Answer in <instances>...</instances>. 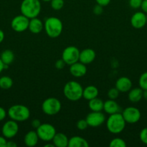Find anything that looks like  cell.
<instances>
[{
  "label": "cell",
  "mask_w": 147,
  "mask_h": 147,
  "mask_svg": "<svg viewBox=\"0 0 147 147\" xmlns=\"http://www.w3.org/2000/svg\"><path fill=\"white\" fill-rule=\"evenodd\" d=\"M20 11L22 14L29 19L37 17L41 11L40 0H22Z\"/></svg>",
  "instance_id": "6da1fadb"
},
{
  "label": "cell",
  "mask_w": 147,
  "mask_h": 147,
  "mask_svg": "<svg viewBox=\"0 0 147 147\" xmlns=\"http://www.w3.org/2000/svg\"><path fill=\"white\" fill-rule=\"evenodd\" d=\"M83 87L77 81L71 80L67 82L63 87L64 96L71 101H77L82 98Z\"/></svg>",
  "instance_id": "7a4b0ae2"
},
{
  "label": "cell",
  "mask_w": 147,
  "mask_h": 147,
  "mask_svg": "<svg viewBox=\"0 0 147 147\" xmlns=\"http://www.w3.org/2000/svg\"><path fill=\"white\" fill-rule=\"evenodd\" d=\"M126 122L124 120L122 113H117L110 115L106 120V127L108 131L113 134H118L123 131Z\"/></svg>",
  "instance_id": "3957f363"
},
{
  "label": "cell",
  "mask_w": 147,
  "mask_h": 147,
  "mask_svg": "<svg viewBox=\"0 0 147 147\" xmlns=\"http://www.w3.org/2000/svg\"><path fill=\"white\" fill-rule=\"evenodd\" d=\"M63 27L62 21L58 17H50L45 21V31L50 38H56L59 37L63 32Z\"/></svg>",
  "instance_id": "277c9868"
},
{
  "label": "cell",
  "mask_w": 147,
  "mask_h": 147,
  "mask_svg": "<svg viewBox=\"0 0 147 147\" xmlns=\"http://www.w3.org/2000/svg\"><path fill=\"white\" fill-rule=\"evenodd\" d=\"M7 115L10 119L17 122H23L30 117V109L26 106L16 104L12 106L7 111Z\"/></svg>",
  "instance_id": "5b68a950"
},
{
  "label": "cell",
  "mask_w": 147,
  "mask_h": 147,
  "mask_svg": "<svg viewBox=\"0 0 147 147\" xmlns=\"http://www.w3.org/2000/svg\"><path fill=\"white\" fill-rule=\"evenodd\" d=\"M61 103L56 98L50 97L46 98L41 106L43 113L48 116H54L59 113L61 110Z\"/></svg>",
  "instance_id": "8992f818"
},
{
  "label": "cell",
  "mask_w": 147,
  "mask_h": 147,
  "mask_svg": "<svg viewBox=\"0 0 147 147\" xmlns=\"http://www.w3.org/2000/svg\"><path fill=\"white\" fill-rule=\"evenodd\" d=\"M38 137L43 142H48L52 141L56 134V129L52 124L48 123H41L37 129H36Z\"/></svg>",
  "instance_id": "52a82bcc"
},
{
  "label": "cell",
  "mask_w": 147,
  "mask_h": 147,
  "mask_svg": "<svg viewBox=\"0 0 147 147\" xmlns=\"http://www.w3.org/2000/svg\"><path fill=\"white\" fill-rule=\"evenodd\" d=\"M80 51L75 46H68L62 52L61 58L66 63V65L74 64L79 60Z\"/></svg>",
  "instance_id": "ba28073f"
},
{
  "label": "cell",
  "mask_w": 147,
  "mask_h": 147,
  "mask_svg": "<svg viewBox=\"0 0 147 147\" xmlns=\"http://www.w3.org/2000/svg\"><path fill=\"white\" fill-rule=\"evenodd\" d=\"M19 131V125L17 121L14 120L7 121L1 128V134L4 137L7 139H11L15 137Z\"/></svg>",
  "instance_id": "9c48e42d"
},
{
  "label": "cell",
  "mask_w": 147,
  "mask_h": 147,
  "mask_svg": "<svg viewBox=\"0 0 147 147\" xmlns=\"http://www.w3.org/2000/svg\"><path fill=\"white\" fill-rule=\"evenodd\" d=\"M122 116L126 123L133 124L139 121L141 114L140 111L137 108L129 106V107L125 108L122 111Z\"/></svg>",
  "instance_id": "30bf717a"
},
{
  "label": "cell",
  "mask_w": 147,
  "mask_h": 147,
  "mask_svg": "<svg viewBox=\"0 0 147 147\" xmlns=\"http://www.w3.org/2000/svg\"><path fill=\"white\" fill-rule=\"evenodd\" d=\"M30 19L23 14L17 15L12 19L11 22V27L17 32H22L28 29Z\"/></svg>",
  "instance_id": "8fae6325"
},
{
  "label": "cell",
  "mask_w": 147,
  "mask_h": 147,
  "mask_svg": "<svg viewBox=\"0 0 147 147\" xmlns=\"http://www.w3.org/2000/svg\"><path fill=\"white\" fill-rule=\"evenodd\" d=\"M86 121L88 126L91 127H99L106 121V117L102 111H92L86 116Z\"/></svg>",
  "instance_id": "7c38bea8"
},
{
  "label": "cell",
  "mask_w": 147,
  "mask_h": 147,
  "mask_svg": "<svg viewBox=\"0 0 147 147\" xmlns=\"http://www.w3.org/2000/svg\"><path fill=\"white\" fill-rule=\"evenodd\" d=\"M131 24L135 29L143 28L146 24V14L144 11H137L132 15Z\"/></svg>",
  "instance_id": "4fadbf2b"
},
{
  "label": "cell",
  "mask_w": 147,
  "mask_h": 147,
  "mask_svg": "<svg viewBox=\"0 0 147 147\" xmlns=\"http://www.w3.org/2000/svg\"><path fill=\"white\" fill-rule=\"evenodd\" d=\"M87 71L86 65L78 61L74 64L71 65L69 67V72L71 75L75 78H81L85 76Z\"/></svg>",
  "instance_id": "5bb4252c"
},
{
  "label": "cell",
  "mask_w": 147,
  "mask_h": 147,
  "mask_svg": "<svg viewBox=\"0 0 147 147\" xmlns=\"http://www.w3.org/2000/svg\"><path fill=\"white\" fill-rule=\"evenodd\" d=\"M96 58V53L93 49L86 48L80 51L79 54V62L84 65L92 63Z\"/></svg>",
  "instance_id": "9a60e30c"
},
{
  "label": "cell",
  "mask_w": 147,
  "mask_h": 147,
  "mask_svg": "<svg viewBox=\"0 0 147 147\" xmlns=\"http://www.w3.org/2000/svg\"><path fill=\"white\" fill-rule=\"evenodd\" d=\"M132 81L131 79L125 76L119 78L115 83V88L120 93H127L132 88Z\"/></svg>",
  "instance_id": "2e32d148"
},
{
  "label": "cell",
  "mask_w": 147,
  "mask_h": 147,
  "mask_svg": "<svg viewBox=\"0 0 147 147\" xmlns=\"http://www.w3.org/2000/svg\"><path fill=\"white\" fill-rule=\"evenodd\" d=\"M120 106L115 100L112 99H108L106 101L104 102L103 111L107 114H114V113H120Z\"/></svg>",
  "instance_id": "e0dca14e"
},
{
  "label": "cell",
  "mask_w": 147,
  "mask_h": 147,
  "mask_svg": "<svg viewBox=\"0 0 147 147\" xmlns=\"http://www.w3.org/2000/svg\"><path fill=\"white\" fill-rule=\"evenodd\" d=\"M43 28H44V24L41 20L37 17L30 19L28 30H30V32L33 34H39L41 32Z\"/></svg>",
  "instance_id": "ac0fdd59"
},
{
  "label": "cell",
  "mask_w": 147,
  "mask_h": 147,
  "mask_svg": "<svg viewBox=\"0 0 147 147\" xmlns=\"http://www.w3.org/2000/svg\"><path fill=\"white\" fill-rule=\"evenodd\" d=\"M39 139H40L36 131H30L24 135V143L25 146L34 147L37 144Z\"/></svg>",
  "instance_id": "d6986e66"
},
{
  "label": "cell",
  "mask_w": 147,
  "mask_h": 147,
  "mask_svg": "<svg viewBox=\"0 0 147 147\" xmlns=\"http://www.w3.org/2000/svg\"><path fill=\"white\" fill-rule=\"evenodd\" d=\"M69 139L66 134L63 133H56L52 142L56 147H67L69 145Z\"/></svg>",
  "instance_id": "ffe728a7"
},
{
  "label": "cell",
  "mask_w": 147,
  "mask_h": 147,
  "mask_svg": "<svg viewBox=\"0 0 147 147\" xmlns=\"http://www.w3.org/2000/svg\"><path fill=\"white\" fill-rule=\"evenodd\" d=\"M99 95V90L95 86H88L83 89L82 98L87 100L88 101L97 98Z\"/></svg>",
  "instance_id": "44dd1931"
},
{
  "label": "cell",
  "mask_w": 147,
  "mask_h": 147,
  "mask_svg": "<svg viewBox=\"0 0 147 147\" xmlns=\"http://www.w3.org/2000/svg\"><path fill=\"white\" fill-rule=\"evenodd\" d=\"M128 98L131 103H138L143 98V89L141 88H131L128 91Z\"/></svg>",
  "instance_id": "7402d4cb"
},
{
  "label": "cell",
  "mask_w": 147,
  "mask_h": 147,
  "mask_svg": "<svg viewBox=\"0 0 147 147\" xmlns=\"http://www.w3.org/2000/svg\"><path fill=\"white\" fill-rule=\"evenodd\" d=\"M89 144L87 141L79 136H72L69 139V147H89Z\"/></svg>",
  "instance_id": "603a6c76"
},
{
  "label": "cell",
  "mask_w": 147,
  "mask_h": 147,
  "mask_svg": "<svg viewBox=\"0 0 147 147\" xmlns=\"http://www.w3.org/2000/svg\"><path fill=\"white\" fill-rule=\"evenodd\" d=\"M88 107L92 111H103L104 102L102 99L99 98H95L92 100H89Z\"/></svg>",
  "instance_id": "cb8c5ba5"
},
{
  "label": "cell",
  "mask_w": 147,
  "mask_h": 147,
  "mask_svg": "<svg viewBox=\"0 0 147 147\" xmlns=\"http://www.w3.org/2000/svg\"><path fill=\"white\" fill-rule=\"evenodd\" d=\"M0 58L6 65H10L14 60V54L12 50H5L0 55Z\"/></svg>",
  "instance_id": "d4e9b609"
},
{
  "label": "cell",
  "mask_w": 147,
  "mask_h": 147,
  "mask_svg": "<svg viewBox=\"0 0 147 147\" xmlns=\"http://www.w3.org/2000/svg\"><path fill=\"white\" fill-rule=\"evenodd\" d=\"M13 86V80L10 76H2L0 78V88L3 90H8Z\"/></svg>",
  "instance_id": "484cf974"
},
{
  "label": "cell",
  "mask_w": 147,
  "mask_h": 147,
  "mask_svg": "<svg viewBox=\"0 0 147 147\" xmlns=\"http://www.w3.org/2000/svg\"><path fill=\"white\" fill-rule=\"evenodd\" d=\"M109 146L110 147H126V143L122 139L119 137L114 138L110 141Z\"/></svg>",
  "instance_id": "4316f807"
},
{
  "label": "cell",
  "mask_w": 147,
  "mask_h": 147,
  "mask_svg": "<svg viewBox=\"0 0 147 147\" xmlns=\"http://www.w3.org/2000/svg\"><path fill=\"white\" fill-rule=\"evenodd\" d=\"M50 7L55 11H59L64 6V0H51Z\"/></svg>",
  "instance_id": "83f0119b"
},
{
  "label": "cell",
  "mask_w": 147,
  "mask_h": 147,
  "mask_svg": "<svg viewBox=\"0 0 147 147\" xmlns=\"http://www.w3.org/2000/svg\"><path fill=\"white\" fill-rule=\"evenodd\" d=\"M140 88L143 90H147V72L142 73L138 80Z\"/></svg>",
  "instance_id": "f1b7e54d"
},
{
  "label": "cell",
  "mask_w": 147,
  "mask_h": 147,
  "mask_svg": "<svg viewBox=\"0 0 147 147\" xmlns=\"http://www.w3.org/2000/svg\"><path fill=\"white\" fill-rule=\"evenodd\" d=\"M119 94L120 91L115 87L110 88L108 92V96L109 99H112V100H115L118 98Z\"/></svg>",
  "instance_id": "f546056e"
},
{
  "label": "cell",
  "mask_w": 147,
  "mask_h": 147,
  "mask_svg": "<svg viewBox=\"0 0 147 147\" xmlns=\"http://www.w3.org/2000/svg\"><path fill=\"white\" fill-rule=\"evenodd\" d=\"M88 123L86 119H80L76 123V128L80 131H84L88 127Z\"/></svg>",
  "instance_id": "4dcf8cb0"
},
{
  "label": "cell",
  "mask_w": 147,
  "mask_h": 147,
  "mask_svg": "<svg viewBox=\"0 0 147 147\" xmlns=\"http://www.w3.org/2000/svg\"><path fill=\"white\" fill-rule=\"evenodd\" d=\"M139 137L142 143L147 145V127L144 128L141 131L139 134Z\"/></svg>",
  "instance_id": "1f68e13d"
},
{
  "label": "cell",
  "mask_w": 147,
  "mask_h": 147,
  "mask_svg": "<svg viewBox=\"0 0 147 147\" xmlns=\"http://www.w3.org/2000/svg\"><path fill=\"white\" fill-rule=\"evenodd\" d=\"M129 6L133 9L141 8L142 0H129Z\"/></svg>",
  "instance_id": "d6a6232c"
},
{
  "label": "cell",
  "mask_w": 147,
  "mask_h": 147,
  "mask_svg": "<svg viewBox=\"0 0 147 147\" xmlns=\"http://www.w3.org/2000/svg\"><path fill=\"white\" fill-rule=\"evenodd\" d=\"M93 12L95 15H100L103 12V7L97 4L93 8Z\"/></svg>",
  "instance_id": "836d02e7"
},
{
  "label": "cell",
  "mask_w": 147,
  "mask_h": 147,
  "mask_svg": "<svg viewBox=\"0 0 147 147\" xmlns=\"http://www.w3.org/2000/svg\"><path fill=\"white\" fill-rule=\"evenodd\" d=\"M66 65V63H65V62L63 61V59L61 58L58 60L55 63V67H56L57 69H59V70H61V69L64 68Z\"/></svg>",
  "instance_id": "e575fe53"
},
{
  "label": "cell",
  "mask_w": 147,
  "mask_h": 147,
  "mask_svg": "<svg viewBox=\"0 0 147 147\" xmlns=\"http://www.w3.org/2000/svg\"><path fill=\"white\" fill-rule=\"evenodd\" d=\"M7 112L6 111L5 109L0 106V121L5 119V118L7 117Z\"/></svg>",
  "instance_id": "d590c367"
},
{
  "label": "cell",
  "mask_w": 147,
  "mask_h": 147,
  "mask_svg": "<svg viewBox=\"0 0 147 147\" xmlns=\"http://www.w3.org/2000/svg\"><path fill=\"white\" fill-rule=\"evenodd\" d=\"M97 4L102 6V7H106L110 3L111 0H95Z\"/></svg>",
  "instance_id": "8d00e7d4"
},
{
  "label": "cell",
  "mask_w": 147,
  "mask_h": 147,
  "mask_svg": "<svg viewBox=\"0 0 147 147\" xmlns=\"http://www.w3.org/2000/svg\"><path fill=\"white\" fill-rule=\"evenodd\" d=\"M40 124H41V123H40V120H38V119H33L31 122V126L35 129H37Z\"/></svg>",
  "instance_id": "74e56055"
},
{
  "label": "cell",
  "mask_w": 147,
  "mask_h": 147,
  "mask_svg": "<svg viewBox=\"0 0 147 147\" xmlns=\"http://www.w3.org/2000/svg\"><path fill=\"white\" fill-rule=\"evenodd\" d=\"M141 8L145 14H147V0H142Z\"/></svg>",
  "instance_id": "f35d334b"
},
{
  "label": "cell",
  "mask_w": 147,
  "mask_h": 147,
  "mask_svg": "<svg viewBox=\"0 0 147 147\" xmlns=\"http://www.w3.org/2000/svg\"><path fill=\"white\" fill-rule=\"evenodd\" d=\"M7 139L3 136H0V147H6Z\"/></svg>",
  "instance_id": "ab89813d"
},
{
  "label": "cell",
  "mask_w": 147,
  "mask_h": 147,
  "mask_svg": "<svg viewBox=\"0 0 147 147\" xmlns=\"http://www.w3.org/2000/svg\"><path fill=\"white\" fill-rule=\"evenodd\" d=\"M17 144L13 141H7L6 144V147H17Z\"/></svg>",
  "instance_id": "60d3db41"
},
{
  "label": "cell",
  "mask_w": 147,
  "mask_h": 147,
  "mask_svg": "<svg viewBox=\"0 0 147 147\" xmlns=\"http://www.w3.org/2000/svg\"><path fill=\"white\" fill-rule=\"evenodd\" d=\"M4 32L0 29V44L4 41Z\"/></svg>",
  "instance_id": "b9f144b4"
},
{
  "label": "cell",
  "mask_w": 147,
  "mask_h": 147,
  "mask_svg": "<svg viewBox=\"0 0 147 147\" xmlns=\"http://www.w3.org/2000/svg\"><path fill=\"white\" fill-rule=\"evenodd\" d=\"M3 70H4V64L0 58V73L3 71Z\"/></svg>",
  "instance_id": "7bdbcfd3"
},
{
  "label": "cell",
  "mask_w": 147,
  "mask_h": 147,
  "mask_svg": "<svg viewBox=\"0 0 147 147\" xmlns=\"http://www.w3.org/2000/svg\"><path fill=\"white\" fill-rule=\"evenodd\" d=\"M143 98L147 100V90H143Z\"/></svg>",
  "instance_id": "ee69618b"
},
{
  "label": "cell",
  "mask_w": 147,
  "mask_h": 147,
  "mask_svg": "<svg viewBox=\"0 0 147 147\" xmlns=\"http://www.w3.org/2000/svg\"><path fill=\"white\" fill-rule=\"evenodd\" d=\"M50 142H48V143L44 145V147H54V144H53V142H52V144L49 143Z\"/></svg>",
  "instance_id": "f6af8a7d"
},
{
  "label": "cell",
  "mask_w": 147,
  "mask_h": 147,
  "mask_svg": "<svg viewBox=\"0 0 147 147\" xmlns=\"http://www.w3.org/2000/svg\"><path fill=\"white\" fill-rule=\"evenodd\" d=\"M41 1H45V2H50V1H51V0H41Z\"/></svg>",
  "instance_id": "bcb514c9"
},
{
  "label": "cell",
  "mask_w": 147,
  "mask_h": 147,
  "mask_svg": "<svg viewBox=\"0 0 147 147\" xmlns=\"http://www.w3.org/2000/svg\"><path fill=\"white\" fill-rule=\"evenodd\" d=\"M146 24H147V14H146Z\"/></svg>",
  "instance_id": "7dc6e473"
}]
</instances>
